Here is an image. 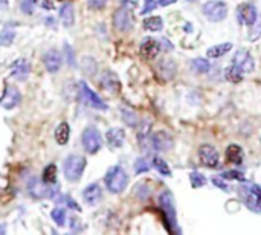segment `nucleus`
Instances as JSON below:
<instances>
[{
  "label": "nucleus",
  "mask_w": 261,
  "mask_h": 235,
  "mask_svg": "<svg viewBox=\"0 0 261 235\" xmlns=\"http://www.w3.org/2000/svg\"><path fill=\"white\" fill-rule=\"evenodd\" d=\"M159 206H161V211L164 214V223H165V228L170 234H174V232H179V228H177V213H176V205H174V199H173V194L170 191H164L161 193L159 196Z\"/></svg>",
  "instance_id": "nucleus-1"
},
{
  "label": "nucleus",
  "mask_w": 261,
  "mask_h": 235,
  "mask_svg": "<svg viewBox=\"0 0 261 235\" xmlns=\"http://www.w3.org/2000/svg\"><path fill=\"white\" fill-rule=\"evenodd\" d=\"M104 184L112 194H121L128 185V174L121 165H113L107 170L104 176Z\"/></svg>",
  "instance_id": "nucleus-2"
},
{
  "label": "nucleus",
  "mask_w": 261,
  "mask_h": 235,
  "mask_svg": "<svg viewBox=\"0 0 261 235\" xmlns=\"http://www.w3.org/2000/svg\"><path fill=\"white\" fill-rule=\"evenodd\" d=\"M87 161L80 154H69L63 165V174L69 182H78L83 177Z\"/></svg>",
  "instance_id": "nucleus-3"
},
{
  "label": "nucleus",
  "mask_w": 261,
  "mask_h": 235,
  "mask_svg": "<svg viewBox=\"0 0 261 235\" xmlns=\"http://www.w3.org/2000/svg\"><path fill=\"white\" fill-rule=\"evenodd\" d=\"M28 193L34 199H55L58 196V187L57 184H46L43 179H31L28 182Z\"/></svg>",
  "instance_id": "nucleus-4"
},
{
  "label": "nucleus",
  "mask_w": 261,
  "mask_h": 235,
  "mask_svg": "<svg viewBox=\"0 0 261 235\" xmlns=\"http://www.w3.org/2000/svg\"><path fill=\"white\" fill-rule=\"evenodd\" d=\"M239 196L248 210L261 214V187L257 184H246L239 187Z\"/></svg>",
  "instance_id": "nucleus-5"
},
{
  "label": "nucleus",
  "mask_w": 261,
  "mask_h": 235,
  "mask_svg": "<svg viewBox=\"0 0 261 235\" xmlns=\"http://www.w3.org/2000/svg\"><path fill=\"white\" fill-rule=\"evenodd\" d=\"M81 144H83V148L86 153L96 154L102 147V136H101L99 130L93 125L86 127L81 135Z\"/></svg>",
  "instance_id": "nucleus-6"
},
{
  "label": "nucleus",
  "mask_w": 261,
  "mask_h": 235,
  "mask_svg": "<svg viewBox=\"0 0 261 235\" xmlns=\"http://www.w3.org/2000/svg\"><path fill=\"white\" fill-rule=\"evenodd\" d=\"M78 86H80V99L84 106L95 109V110H101V112H106L109 109V106L104 102V99H101L98 96V93H95L86 81H80Z\"/></svg>",
  "instance_id": "nucleus-7"
},
{
  "label": "nucleus",
  "mask_w": 261,
  "mask_h": 235,
  "mask_svg": "<svg viewBox=\"0 0 261 235\" xmlns=\"http://www.w3.org/2000/svg\"><path fill=\"white\" fill-rule=\"evenodd\" d=\"M202 12L213 23L223 21L228 17V5L223 0H210L203 5Z\"/></svg>",
  "instance_id": "nucleus-8"
},
{
  "label": "nucleus",
  "mask_w": 261,
  "mask_h": 235,
  "mask_svg": "<svg viewBox=\"0 0 261 235\" xmlns=\"http://www.w3.org/2000/svg\"><path fill=\"white\" fill-rule=\"evenodd\" d=\"M113 26L116 31L119 32H130L135 26V20H133V14L130 11V8L127 5H122L121 8H118L113 14Z\"/></svg>",
  "instance_id": "nucleus-9"
},
{
  "label": "nucleus",
  "mask_w": 261,
  "mask_h": 235,
  "mask_svg": "<svg viewBox=\"0 0 261 235\" xmlns=\"http://www.w3.org/2000/svg\"><path fill=\"white\" fill-rule=\"evenodd\" d=\"M237 12V20L240 24H246V26H254L255 21L258 20V11L257 6L251 2L248 3H242L237 6L236 9Z\"/></svg>",
  "instance_id": "nucleus-10"
},
{
  "label": "nucleus",
  "mask_w": 261,
  "mask_h": 235,
  "mask_svg": "<svg viewBox=\"0 0 261 235\" xmlns=\"http://www.w3.org/2000/svg\"><path fill=\"white\" fill-rule=\"evenodd\" d=\"M21 102V93L15 86H6L5 92L0 98V107L5 110H12Z\"/></svg>",
  "instance_id": "nucleus-11"
},
{
  "label": "nucleus",
  "mask_w": 261,
  "mask_h": 235,
  "mask_svg": "<svg viewBox=\"0 0 261 235\" xmlns=\"http://www.w3.org/2000/svg\"><path fill=\"white\" fill-rule=\"evenodd\" d=\"M150 144L153 147V150L159 151V153H164V151H170L173 148V138L161 130V132H156L150 136Z\"/></svg>",
  "instance_id": "nucleus-12"
},
{
  "label": "nucleus",
  "mask_w": 261,
  "mask_h": 235,
  "mask_svg": "<svg viewBox=\"0 0 261 235\" xmlns=\"http://www.w3.org/2000/svg\"><path fill=\"white\" fill-rule=\"evenodd\" d=\"M199 156H200L202 164H203L205 167H208V168H216V167L219 165V161H220L219 151H217L216 147H213V145H210V144L200 145V148H199Z\"/></svg>",
  "instance_id": "nucleus-13"
},
{
  "label": "nucleus",
  "mask_w": 261,
  "mask_h": 235,
  "mask_svg": "<svg viewBox=\"0 0 261 235\" xmlns=\"http://www.w3.org/2000/svg\"><path fill=\"white\" fill-rule=\"evenodd\" d=\"M232 64L240 67L243 70V73H251L255 69L254 57L246 49H240L239 52H236V55L232 58Z\"/></svg>",
  "instance_id": "nucleus-14"
},
{
  "label": "nucleus",
  "mask_w": 261,
  "mask_h": 235,
  "mask_svg": "<svg viewBox=\"0 0 261 235\" xmlns=\"http://www.w3.org/2000/svg\"><path fill=\"white\" fill-rule=\"evenodd\" d=\"M43 64L49 73H57L63 66V57L58 50L50 49L43 55Z\"/></svg>",
  "instance_id": "nucleus-15"
},
{
  "label": "nucleus",
  "mask_w": 261,
  "mask_h": 235,
  "mask_svg": "<svg viewBox=\"0 0 261 235\" xmlns=\"http://www.w3.org/2000/svg\"><path fill=\"white\" fill-rule=\"evenodd\" d=\"M31 73V63L26 58H18L11 67V76L17 81H26Z\"/></svg>",
  "instance_id": "nucleus-16"
},
{
  "label": "nucleus",
  "mask_w": 261,
  "mask_h": 235,
  "mask_svg": "<svg viewBox=\"0 0 261 235\" xmlns=\"http://www.w3.org/2000/svg\"><path fill=\"white\" fill-rule=\"evenodd\" d=\"M99 84H101V89L109 92V93H118L119 89H121V83H119V78L116 76L115 72H110V70H106L99 80Z\"/></svg>",
  "instance_id": "nucleus-17"
},
{
  "label": "nucleus",
  "mask_w": 261,
  "mask_h": 235,
  "mask_svg": "<svg viewBox=\"0 0 261 235\" xmlns=\"http://www.w3.org/2000/svg\"><path fill=\"white\" fill-rule=\"evenodd\" d=\"M83 200L89 206L98 205L102 200V190H101L99 184H90L89 187H86L83 190Z\"/></svg>",
  "instance_id": "nucleus-18"
},
{
  "label": "nucleus",
  "mask_w": 261,
  "mask_h": 235,
  "mask_svg": "<svg viewBox=\"0 0 261 235\" xmlns=\"http://www.w3.org/2000/svg\"><path fill=\"white\" fill-rule=\"evenodd\" d=\"M106 141H107V145L110 148L118 150L125 142V132L122 128H119V127H112L106 133Z\"/></svg>",
  "instance_id": "nucleus-19"
},
{
  "label": "nucleus",
  "mask_w": 261,
  "mask_h": 235,
  "mask_svg": "<svg viewBox=\"0 0 261 235\" xmlns=\"http://www.w3.org/2000/svg\"><path fill=\"white\" fill-rule=\"evenodd\" d=\"M161 50V41L151 38V37H147L142 43H141V54L144 58L147 60H151L154 58Z\"/></svg>",
  "instance_id": "nucleus-20"
},
{
  "label": "nucleus",
  "mask_w": 261,
  "mask_h": 235,
  "mask_svg": "<svg viewBox=\"0 0 261 235\" xmlns=\"http://www.w3.org/2000/svg\"><path fill=\"white\" fill-rule=\"evenodd\" d=\"M60 20L66 28H70L75 23V8L70 2H66L60 6Z\"/></svg>",
  "instance_id": "nucleus-21"
},
{
  "label": "nucleus",
  "mask_w": 261,
  "mask_h": 235,
  "mask_svg": "<svg viewBox=\"0 0 261 235\" xmlns=\"http://www.w3.org/2000/svg\"><path fill=\"white\" fill-rule=\"evenodd\" d=\"M225 156H226V162L234 164V165H240L243 162V148L237 144H231L226 148Z\"/></svg>",
  "instance_id": "nucleus-22"
},
{
  "label": "nucleus",
  "mask_w": 261,
  "mask_h": 235,
  "mask_svg": "<svg viewBox=\"0 0 261 235\" xmlns=\"http://www.w3.org/2000/svg\"><path fill=\"white\" fill-rule=\"evenodd\" d=\"M158 72L165 80H171L176 75V64H174V61H171V60H162V61H159Z\"/></svg>",
  "instance_id": "nucleus-23"
},
{
  "label": "nucleus",
  "mask_w": 261,
  "mask_h": 235,
  "mask_svg": "<svg viewBox=\"0 0 261 235\" xmlns=\"http://www.w3.org/2000/svg\"><path fill=\"white\" fill-rule=\"evenodd\" d=\"M70 138V127L67 122H60L55 128V141L58 145H66Z\"/></svg>",
  "instance_id": "nucleus-24"
},
{
  "label": "nucleus",
  "mask_w": 261,
  "mask_h": 235,
  "mask_svg": "<svg viewBox=\"0 0 261 235\" xmlns=\"http://www.w3.org/2000/svg\"><path fill=\"white\" fill-rule=\"evenodd\" d=\"M231 49H232V43H222V44L211 46L206 54L210 58H220V57L226 55Z\"/></svg>",
  "instance_id": "nucleus-25"
},
{
  "label": "nucleus",
  "mask_w": 261,
  "mask_h": 235,
  "mask_svg": "<svg viewBox=\"0 0 261 235\" xmlns=\"http://www.w3.org/2000/svg\"><path fill=\"white\" fill-rule=\"evenodd\" d=\"M144 28H145L147 31H151V32H159V31H162V28H164V20H162V17H159V15L147 17V18L144 20Z\"/></svg>",
  "instance_id": "nucleus-26"
},
{
  "label": "nucleus",
  "mask_w": 261,
  "mask_h": 235,
  "mask_svg": "<svg viewBox=\"0 0 261 235\" xmlns=\"http://www.w3.org/2000/svg\"><path fill=\"white\" fill-rule=\"evenodd\" d=\"M225 78L234 84L240 83L243 80V70L240 67H237L236 64H231L226 70H225Z\"/></svg>",
  "instance_id": "nucleus-27"
},
{
  "label": "nucleus",
  "mask_w": 261,
  "mask_h": 235,
  "mask_svg": "<svg viewBox=\"0 0 261 235\" xmlns=\"http://www.w3.org/2000/svg\"><path fill=\"white\" fill-rule=\"evenodd\" d=\"M14 38H15V32L9 24L0 31V46H5V47L11 46L14 43Z\"/></svg>",
  "instance_id": "nucleus-28"
},
{
  "label": "nucleus",
  "mask_w": 261,
  "mask_h": 235,
  "mask_svg": "<svg viewBox=\"0 0 261 235\" xmlns=\"http://www.w3.org/2000/svg\"><path fill=\"white\" fill-rule=\"evenodd\" d=\"M151 165H153V167H154V170H156L158 173H161L162 176H167V177H170V176H171V170H170L168 164H167L162 158L154 156V158H153V161H151Z\"/></svg>",
  "instance_id": "nucleus-29"
},
{
  "label": "nucleus",
  "mask_w": 261,
  "mask_h": 235,
  "mask_svg": "<svg viewBox=\"0 0 261 235\" xmlns=\"http://www.w3.org/2000/svg\"><path fill=\"white\" fill-rule=\"evenodd\" d=\"M50 217L55 222V225L58 226H64L66 220H67V214H66V208L64 206H57L50 211Z\"/></svg>",
  "instance_id": "nucleus-30"
},
{
  "label": "nucleus",
  "mask_w": 261,
  "mask_h": 235,
  "mask_svg": "<svg viewBox=\"0 0 261 235\" xmlns=\"http://www.w3.org/2000/svg\"><path fill=\"white\" fill-rule=\"evenodd\" d=\"M191 66H193L194 72L202 73V75H205L211 70V63L206 58H196V60H193Z\"/></svg>",
  "instance_id": "nucleus-31"
},
{
  "label": "nucleus",
  "mask_w": 261,
  "mask_h": 235,
  "mask_svg": "<svg viewBox=\"0 0 261 235\" xmlns=\"http://www.w3.org/2000/svg\"><path fill=\"white\" fill-rule=\"evenodd\" d=\"M190 182H191V187L197 190V188H202L206 185V177L199 171H191L190 173Z\"/></svg>",
  "instance_id": "nucleus-32"
},
{
  "label": "nucleus",
  "mask_w": 261,
  "mask_h": 235,
  "mask_svg": "<svg viewBox=\"0 0 261 235\" xmlns=\"http://www.w3.org/2000/svg\"><path fill=\"white\" fill-rule=\"evenodd\" d=\"M46 184H57V167L54 164L47 165L43 171V177H41Z\"/></svg>",
  "instance_id": "nucleus-33"
},
{
  "label": "nucleus",
  "mask_w": 261,
  "mask_h": 235,
  "mask_svg": "<svg viewBox=\"0 0 261 235\" xmlns=\"http://www.w3.org/2000/svg\"><path fill=\"white\" fill-rule=\"evenodd\" d=\"M121 116H122V121H124L127 125H130V127L138 125V116H136L135 112H132V110H128V109H122V110H121Z\"/></svg>",
  "instance_id": "nucleus-34"
},
{
  "label": "nucleus",
  "mask_w": 261,
  "mask_h": 235,
  "mask_svg": "<svg viewBox=\"0 0 261 235\" xmlns=\"http://www.w3.org/2000/svg\"><path fill=\"white\" fill-rule=\"evenodd\" d=\"M58 197H60V199H57V200L61 203V206H64V205H66V206H69L70 210H73V211H76V213H80V211H81V206H80L75 200H72L69 196H66V194H58Z\"/></svg>",
  "instance_id": "nucleus-35"
},
{
  "label": "nucleus",
  "mask_w": 261,
  "mask_h": 235,
  "mask_svg": "<svg viewBox=\"0 0 261 235\" xmlns=\"http://www.w3.org/2000/svg\"><path fill=\"white\" fill-rule=\"evenodd\" d=\"M222 179H229V180H240L245 182V174L239 170H229L222 173Z\"/></svg>",
  "instance_id": "nucleus-36"
},
{
  "label": "nucleus",
  "mask_w": 261,
  "mask_h": 235,
  "mask_svg": "<svg viewBox=\"0 0 261 235\" xmlns=\"http://www.w3.org/2000/svg\"><path fill=\"white\" fill-rule=\"evenodd\" d=\"M64 55H66V61H67V64H69L70 67H75V66H76L75 54H73V49H72L67 43H64Z\"/></svg>",
  "instance_id": "nucleus-37"
},
{
  "label": "nucleus",
  "mask_w": 261,
  "mask_h": 235,
  "mask_svg": "<svg viewBox=\"0 0 261 235\" xmlns=\"http://www.w3.org/2000/svg\"><path fill=\"white\" fill-rule=\"evenodd\" d=\"M150 170V165H148V162L145 161V159H142V158H139L136 162H135V173L136 174H142V173H147Z\"/></svg>",
  "instance_id": "nucleus-38"
},
{
  "label": "nucleus",
  "mask_w": 261,
  "mask_h": 235,
  "mask_svg": "<svg viewBox=\"0 0 261 235\" xmlns=\"http://www.w3.org/2000/svg\"><path fill=\"white\" fill-rule=\"evenodd\" d=\"M34 6H35L34 0H21V2H20V11H21L23 14H26V15H32Z\"/></svg>",
  "instance_id": "nucleus-39"
},
{
  "label": "nucleus",
  "mask_w": 261,
  "mask_h": 235,
  "mask_svg": "<svg viewBox=\"0 0 261 235\" xmlns=\"http://www.w3.org/2000/svg\"><path fill=\"white\" fill-rule=\"evenodd\" d=\"M142 3H144V8L141 9V14H148V12H151L158 6L156 0H142Z\"/></svg>",
  "instance_id": "nucleus-40"
},
{
  "label": "nucleus",
  "mask_w": 261,
  "mask_h": 235,
  "mask_svg": "<svg viewBox=\"0 0 261 235\" xmlns=\"http://www.w3.org/2000/svg\"><path fill=\"white\" fill-rule=\"evenodd\" d=\"M107 5V0H87V6L93 11H99Z\"/></svg>",
  "instance_id": "nucleus-41"
},
{
  "label": "nucleus",
  "mask_w": 261,
  "mask_h": 235,
  "mask_svg": "<svg viewBox=\"0 0 261 235\" xmlns=\"http://www.w3.org/2000/svg\"><path fill=\"white\" fill-rule=\"evenodd\" d=\"M261 35V17L260 20H257L255 21V24H254V29H252V32H251V35H249V40H252V41H255V40H258Z\"/></svg>",
  "instance_id": "nucleus-42"
},
{
  "label": "nucleus",
  "mask_w": 261,
  "mask_h": 235,
  "mask_svg": "<svg viewBox=\"0 0 261 235\" xmlns=\"http://www.w3.org/2000/svg\"><path fill=\"white\" fill-rule=\"evenodd\" d=\"M34 3L38 5V6L43 8V9H47V11H52L54 6H55L52 0H34Z\"/></svg>",
  "instance_id": "nucleus-43"
},
{
  "label": "nucleus",
  "mask_w": 261,
  "mask_h": 235,
  "mask_svg": "<svg viewBox=\"0 0 261 235\" xmlns=\"http://www.w3.org/2000/svg\"><path fill=\"white\" fill-rule=\"evenodd\" d=\"M213 184L217 187V188H220V190H223V191H229V188H228V185L222 180V176L220 177H213Z\"/></svg>",
  "instance_id": "nucleus-44"
},
{
  "label": "nucleus",
  "mask_w": 261,
  "mask_h": 235,
  "mask_svg": "<svg viewBox=\"0 0 261 235\" xmlns=\"http://www.w3.org/2000/svg\"><path fill=\"white\" fill-rule=\"evenodd\" d=\"M174 2H177V0H158V5L167 6V5H171V3H174Z\"/></svg>",
  "instance_id": "nucleus-45"
},
{
  "label": "nucleus",
  "mask_w": 261,
  "mask_h": 235,
  "mask_svg": "<svg viewBox=\"0 0 261 235\" xmlns=\"http://www.w3.org/2000/svg\"><path fill=\"white\" fill-rule=\"evenodd\" d=\"M0 234H5V225L0 226Z\"/></svg>",
  "instance_id": "nucleus-46"
},
{
  "label": "nucleus",
  "mask_w": 261,
  "mask_h": 235,
  "mask_svg": "<svg viewBox=\"0 0 261 235\" xmlns=\"http://www.w3.org/2000/svg\"><path fill=\"white\" fill-rule=\"evenodd\" d=\"M187 2H190V3H194V2H199V0H187Z\"/></svg>",
  "instance_id": "nucleus-47"
}]
</instances>
